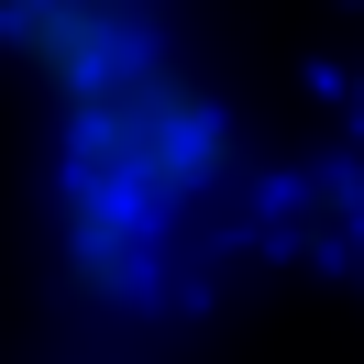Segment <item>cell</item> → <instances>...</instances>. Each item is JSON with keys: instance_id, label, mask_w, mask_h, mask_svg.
Here are the masks:
<instances>
[{"instance_id": "1", "label": "cell", "mask_w": 364, "mask_h": 364, "mask_svg": "<svg viewBox=\"0 0 364 364\" xmlns=\"http://www.w3.org/2000/svg\"><path fill=\"white\" fill-rule=\"evenodd\" d=\"M67 122V177L55 199H89V210H122V221L166 232L177 210H199L210 188L243 166L232 144V111L177 67V55H144L133 77H111L100 100H77Z\"/></svg>"}, {"instance_id": "2", "label": "cell", "mask_w": 364, "mask_h": 364, "mask_svg": "<svg viewBox=\"0 0 364 364\" xmlns=\"http://www.w3.org/2000/svg\"><path fill=\"white\" fill-rule=\"evenodd\" d=\"M0 45L55 89V111L100 100L111 77H133L155 45V0H0Z\"/></svg>"}]
</instances>
